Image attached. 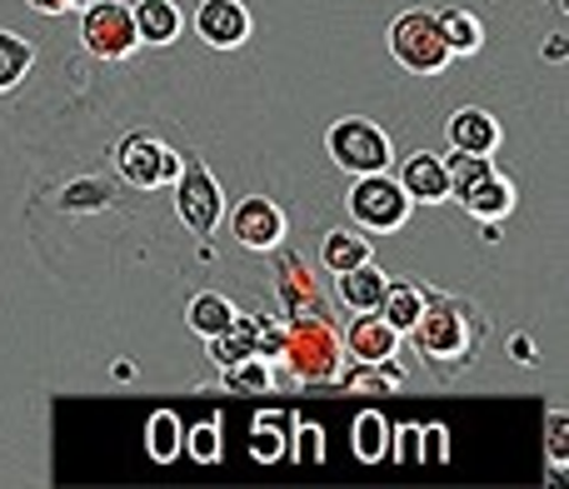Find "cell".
<instances>
[{"label":"cell","instance_id":"cell-33","mask_svg":"<svg viewBox=\"0 0 569 489\" xmlns=\"http://www.w3.org/2000/svg\"><path fill=\"white\" fill-rule=\"evenodd\" d=\"M290 455L300 465H320L325 460V430L315 420H290Z\"/></svg>","mask_w":569,"mask_h":489},{"label":"cell","instance_id":"cell-22","mask_svg":"<svg viewBox=\"0 0 569 489\" xmlns=\"http://www.w3.org/2000/svg\"><path fill=\"white\" fill-rule=\"evenodd\" d=\"M365 260H375V244H370V236H365L360 226H340V230H330V236L320 240V265L330 275L350 270V265H365Z\"/></svg>","mask_w":569,"mask_h":489},{"label":"cell","instance_id":"cell-19","mask_svg":"<svg viewBox=\"0 0 569 489\" xmlns=\"http://www.w3.org/2000/svg\"><path fill=\"white\" fill-rule=\"evenodd\" d=\"M236 315H240L236 300L220 290H200V295H190V305H186V325H190V335H200V340L226 335L230 325H236Z\"/></svg>","mask_w":569,"mask_h":489},{"label":"cell","instance_id":"cell-1","mask_svg":"<svg viewBox=\"0 0 569 489\" xmlns=\"http://www.w3.org/2000/svg\"><path fill=\"white\" fill-rule=\"evenodd\" d=\"M415 350L425 355L440 380H460L465 370H475L485 345V320L470 300H455V295H430L425 290V310L410 325Z\"/></svg>","mask_w":569,"mask_h":489},{"label":"cell","instance_id":"cell-16","mask_svg":"<svg viewBox=\"0 0 569 489\" xmlns=\"http://www.w3.org/2000/svg\"><path fill=\"white\" fill-rule=\"evenodd\" d=\"M385 285H390V275H385L375 260L350 265V270L335 275V295H340V305H345L350 315H355V310H380Z\"/></svg>","mask_w":569,"mask_h":489},{"label":"cell","instance_id":"cell-13","mask_svg":"<svg viewBox=\"0 0 569 489\" xmlns=\"http://www.w3.org/2000/svg\"><path fill=\"white\" fill-rule=\"evenodd\" d=\"M445 140H450V150H470V156H495L505 140L500 120L490 116L485 106H460L450 120H445Z\"/></svg>","mask_w":569,"mask_h":489},{"label":"cell","instance_id":"cell-32","mask_svg":"<svg viewBox=\"0 0 569 489\" xmlns=\"http://www.w3.org/2000/svg\"><path fill=\"white\" fill-rule=\"evenodd\" d=\"M569 415L565 410H550L545 415V455H550V465H555V485L565 480V465H569Z\"/></svg>","mask_w":569,"mask_h":489},{"label":"cell","instance_id":"cell-34","mask_svg":"<svg viewBox=\"0 0 569 489\" xmlns=\"http://www.w3.org/2000/svg\"><path fill=\"white\" fill-rule=\"evenodd\" d=\"M450 460V430L445 425H420V465H445Z\"/></svg>","mask_w":569,"mask_h":489},{"label":"cell","instance_id":"cell-18","mask_svg":"<svg viewBox=\"0 0 569 489\" xmlns=\"http://www.w3.org/2000/svg\"><path fill=\"white\" fill-rule=\"evenodd\" d=\"M246 455L256 465H280L284 455H290V415L284 410H260L256 420H250Z\"/></svg>","mask_w":569,"mask_h":489},{"label":"cell","instance_id":"cell-10","mask_svg":"<svg viewBox=\"0 0 569 489\" xmlns=\"http://www.w3.org/2000/svg\"><path fill=\"white\" fill-rule=\"evenodd\" d=\"M210 50H240L250 40V10L240 0H200V10L186 20Z\"/></svg>","mask_w":569,"mask_h":489},{"label":"cell","instance_id":"cell-29","mask_svg":"<svg viewBox=\"0 0 569 489\" xmlns=\"http://www.w3.org/2000/svg\"><path fill=\"white\" fill-rule=\"evenodd\" d=\"M445 160V176H450V200H460L470 186H480L485 176L495 170V156H470V150H450Z\"/></svg>","mask_w":569,"mask_h":489},{"label":"cell","instance_id":"cell-7","mask_svg":"<svg viewBox=\"0 0 569 489\" xmlns=\"http://www.w3.org/2000/svg\"><path fill=\"white\" fill-rule=\"evenodd\" d=\"M186 156L176 146H166L160 136H146V130H130L126 140L116 146V176L136 190H160L180 176Z\"/></svg>","mask_w":569,"mask_h":489},{"label":"cell","instance_id":"cell-23","mask_svg":"<svg viewBox=\"0 0 569 489\" xmlns=\"http://www.w3.org/2000/svg\"><path fill=\"white\" fill-rule=\"evenodd\" d=\"M206 355H210V365H216V370H226V365L260 355V320H250V315H236V325H230L226 335L206 340Z\"/></svg>","mask_w":569,"mask_h":489},{"label":"cell","instance_id":"cell-12","mask_svg":"<svg viewBox=\"0 0 569 489\" xmlns=\"http://www.w3.org/2000/svg\"><path fill=\"white\" fill-rule=\"evenodd\" d=\"M276 255V250H270ZM276 295L284 305V315H300V310H315V315H330V305H325L320 285H315L310 265H305L300 250H280L276 255Z\"/></svg>","mask_w":569,"mask_h":489},{"label":"cell","instance_id":"cell-11","mask_svg":"<svg viewBox=\"0 0 569 489\" xmlns=\"http://www.w3.org/2000/svg\"><path fill=\"white\" fill-rule=\"evenodd\" d=\"M340 345H345V355H350V360L380 365V360H395V355H400V330H395L380 310H355V320L345 325Z\"/></svg>","mask_w":569,"mask_h":489},{"label":"cell","instance_id":"cell-17","mask_svg":"<svg viewBox=\"0 0 569 489\" xmlns=\"http://www.w3.org/2000/svg\"><path fill=\"white\" fill-rule=\"evenodd\" d=\"M130 16H136V36L140 46H176L180 30H186V16H180L176 0H136L130 6Z\"/></svg>","mask_w":569,"mask_h":489},{"label":"cell","instance_id":"cell-20","mask_svg":"<svg viewBox=\"0 0 569 489\" xmlns=\"http://www.w3.org/2000/svg\"><path fill=\"white\" fill-rule=\"evenodd\" d=\"M390 435H395V420H385L380 410H360L350 425V450L360 465H385L390 460Z\"/></svg>","mask_w":569,"mask_h":489},{"label":"cell","instance_id":"cell-3","mask_svg":"<svg viewBox=\"0 0 569 489\" xmlns=\"http://www.w3.org/2000/svg\"><path fill=\"white\" fill-rule=\"evenodd\" d=\"M345 210L365 236H395L410 226L415 200L405 196V186L390 170H370V176H355V186L345 190Z\"/></svg>","mask_w":569,"mask_h":489},{"label":"cell","instance_id":"cell-27","mask_svg":"<svg viewBox=\"0 0 569 489\" xmlns=\"http://www.w3.org/2000/svg\"><path fill=\"white\" fill-rule=\"evenodd\" d=\"M30 66H36V46L16 30H0V96H10L30 76Z\"/></svg>","mask_w":569,"mask_h":489},{"label":"cell","instance_id":"cell-9","mask_svg":"<svg viewBox=\"0 0 569 489\" xmlns=\"http://www.w3.org/2000/svg\"><path fill=\"white\" fill-rule=\"evenodd\" d=\"M284 210L276 206L270 196H246L236 210H230V236H236V244H246V250L256 255H270L284 244Z\"/></svg>","mask_w":569,"mask_h":489},{"label":"cell","instance_id":"cell-5","mask_svg":"<svg viewBox=\"0 0 569 489\" xmlns=\"http://www.w3.org/2000/svg\"><path fill=\"white\" fill-rule=\"evenodd\" d=\"M325 156L345 170V176H370V170H390L395 146L375 120L365 116H345L325 130Z\"/></svg>","mask_w":569,"mask_h":489},{"label":"cell","instance_id":"cell-6","mask_svg":"<svg viewBox=\"0 0 569 489\" xmlns=\"http://www.w3.org/2000/svg\"><path fill=\"white\" fill-rule=\"evenodd\" d=\"M170 186H176V216H180V226H186L196 240L216 236L220 220H226V190H220V180L210 176L206 160L186 156V166H180V176L170 180Z\"/></svg>","mask_w":569,"mask_h":489},{"label":"cell","instance_id":"cell-37","mask_svg":"<svg viewBox=\"0 0 569 489\" xmlns=\"http://www.w3.org/2000/svg\"><path fill=\"white\" fill-rule=\"evenodd\" d=\"M545 56H550V60H565V36H550V46H545Z\"/></svg>","mask_w":569,"mask_h":489},{"label":"cell","instance_id":"cell-2","mask_svg":"<svg viewBox=\"0 0 569 489\" xmlns=\"http://www.w3.org/2000/svg\"><path fill=\"white\" fill-rule=\"evenodd\" d=\"M280 365L290 370V380L300 390H335V380L345 370V345L330 315H315V310L284 315Z\"/></svg>","mask_w":569,"mask_h":489},{"label":"cell","instance_id":"cell-25","mask_svg":"<svg viewBox=\"0 0 569 489\" xmlns=\"http://www.w3.org/2000/svg\"><path fill=\"white\" fill-rule=\"evenodd\" d=\"M435 20H440V36L450 46V56H480L485 50V26L475 10L450 6V10H435Z\"/></svg>","mask_w":569,"mask_h":489},{"label":"cell","instance_id":"cell-28","mask_svg":"<svg viewBox=\"0 0 569 489\" xmlns=\"http://www.w3.org/2000/svg\"><path fill=\"white\" fill-rule=\"evenodd\" d=\"M425 310V290L420 285H405V280H390L385 285V300H380V315L395 325L400 335H410V325L420 320Z\"/></svg>","mask_w":569,"mask_h":489},{"label":"cell","instance_id":"cell-31","mask_svg":"<svg viewBox=\"0 0 569 489\" xmlns=\"http://www.w3.org/2000/svg\"><path fill=\"white\" fill-rule=\"evenodd\" d=\"M110 200H116V190H110L106 180H96V176H80V180H70V186L60 190V210H106Z\"/></svg>","mask_w":569,"mask_h":489},{"label":"cell","instance_id":"cell-26","mask_svg":"<svg viewBox=\"0 0 569 489\" xmlns=\"http://www.w3.org/2000/svg\"><path fill=\"white\" fill-rule=\"evenodd\" d=\"M220 375H226V395H270L276 390V360H266V355L236 360Z\"/></svg>","mask_w":569,"mask_h":489},{"label":"cell","instance_id":"cell-8","mask_svg":"<svg viewBox=\"0 0 569 489\" xmlns=\"http://www.w3.org/2000/svg\"><path fill=\"white\" fill-rule=\"evenodd\" d=\"M80 46L96 60H130L140 46L136 36V16L126 0H90L80 10Z\"/></svg>","mask_w":569,"mask_h":489},{"label":"cell","instance_id":"cell-36","mask_svg":"<svg viewBox=\"0 0 569 489\" xmlns=\"http://www.w3.org/2000/svg\"><path fill=\"white\" fill-rule=\"evenodd\" d=\"M30 10H40V16H66V10L76 6H90V0H26Z\"/></svg>","mask_w":569,"mask_h":489},{"label":"cell","instance_id":"cell-24","mask_svg":"<svg viewBox=\"0 0 569 489\" xmlns=\"http://www.w3.org/2000/svg\"><path fill=\"white\" fill-rule=\"evenodd\" d=\"M146 455L156 465H176L186 455V420L176 410H156L146 420Z\"/></svg>","mask_w":569,"mask_h":489},{"label":"cell","instance_id":"cell-15","mask_svg":"<svg viewBox=\"0 0 569 489\" xmlns=\"http://www.w3.org/2000/svg\"><path fill=\"white\" fill-rule=\"evenodd\" d=\"M460 210H465L470 220L500 226V220L515 210V180L505 176V170H490V176H485L480 186H470V190L460 196Z\"/></svg>","mask_w":569,"mask_h":489},{"label":"cell","instance_id":"cell-35","mask_svg":"<svg viewBox=\"0 0 569 489\" xmlns=\"http://www.w3.org/2000/svg\"><path fill=\"white\" fill-rule=\"evenodd\" d=\"M510 355H515V360H520V365H540V350H535V340H530V335H510Z\"/></svg>","mask_w":569,"mask_h":489},{"label":"cell","instance_id":"cell-21","mask_svg":"<svg viewBox=\"0 0 569 489\" xmlns=\"http://www.w3.org/2000/svg\"><path fill=\"white\" fill-rule=\"evenodd\" d=\"M340 390H350V395H395V390H405V370L395 360H380V365H370V360H350V370H340Z\"/></svg>","mask_w":569,"mask_h":489},{"label":"cell","instance_id":"cell-30","mask_svg":"<svg viewBox=\"0 0 569 489\" xmlns=\"http://www.w3.org/2000/svg\"><path fill=\"white\" fill-rule=\"evenodd\" d=\"M186 455L196 465H220V455H226V430H220V420H200L186 430Z\"/></svg>","mask_w":569,"mask_h":489},{"label":"cell","instance_id":"cell-14","mask_svg":"<svg viewBox=\"0 0 569 489\" xmlns=\"http://www.w3.org/2000/svg\"><path fill=\"white\" fill-rule=\"evenodd\" d=\"M405 186V196L415 200V206H445L450 200V176H445V160L430 156V150H415L410 160L400 166V176H395Z\"/></svg>","mask_w":569,"mask_h":489},{"label":"cell","instance_id":"cell-4","mask_svg":"<svg viewBox=\"0 0 569 489\" xmlns=\"http://www.w3.org/2000/svg\"><path fill=\"white\" fill-rule=\"evenodd\" d=\"M390 56L400 70H410V76H440V70H450V46H445L440 36V20H435V10H400V16L390 20Z\"/></svg>","mask_w":569,"mask_h":489}]
</instances>
